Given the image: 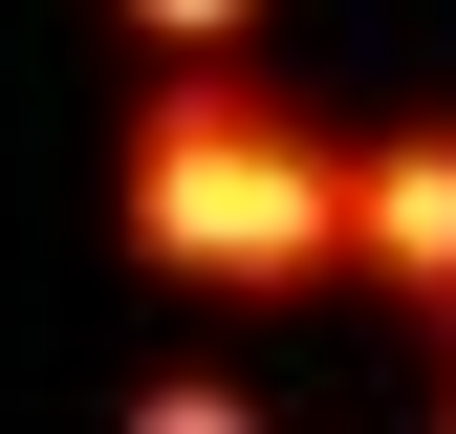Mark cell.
<instances>
[{
  "instance_id": "277c9868",
  "label": "cell",
  "mask_w": 456,
  "mask_h": 434,
  "mask_svg": "<svg viewBox=\"0 0 456 434\" xmlns=\"http://www.w3.org/2000/svg\"><path fill=\"white\" fill-rule=\"evenodd\" d=\"M413 413H435V434H456V304H435V326H413Z\"/></svg>"
},
{
  "instance_id": "7a4b0ae2",
  "label": "cell",
  "mask_w": 456,
  "mask_h": 434,
  "mask_svg": "<svg viewBox=\"0 0 456 434\" xmlns=\"http://www.w3.org/2000/svg\"><path fill=\"white\" fill-rule=\"evenodd\" d=\"M348 283L391 326L456 304V108H391V131H348Z\"/></svg>"
},
{
  "instance_id": "6da1fadb",
  "label": "cell",
  "mask_w": 456,
  "mask_h": 434,
  "mask_svg": "<svg viewBox=\"0 0 456 434\" xmlns=\"http://www.w3.org/2000/svg\"><path fill=\"white\" fill-rule=\"evenodd\" d=\"M109 239L196 304H305L348 283V131L261 87V44H196L109 108Z\"/></svg>"
},
{
  "instance_id": "3957f363",
  "label": "cell",
  "mask_w": 456,
  "mask_h": 434,
  "mask_svg": "<svg viewBox=\"0 0 456 434\" xmlns=\"http://www.w3.org/2000/svg\"><path fill=\"white\" fill-rule=\"evenodd\" d=\"M109 22H131V66H196V44H261L282 0H109Z\"/></svg>"
}]
</instances>
